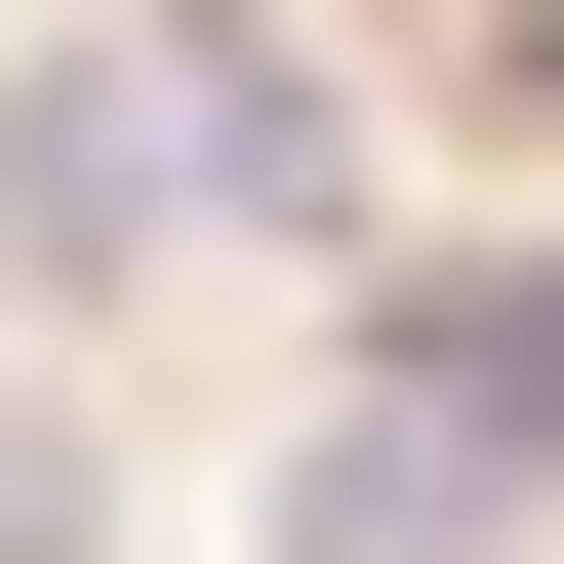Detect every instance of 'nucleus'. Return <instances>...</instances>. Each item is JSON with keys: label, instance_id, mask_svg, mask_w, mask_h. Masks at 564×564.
Listing matches in <instances>:
<instances>
[{"label": "nucleus", "instance_id": "nucleus-1", "mask_svg": "<svg viewBox=\"0 0 564 564\" xmlns=\"http://www.w3.org/2000/svg\"><path fill=\"white\" fill-rule=\"evenodd\" d=\"M323 202V82H282L242 0H82L41 82H0V282H121V242H282Z\"/></svg>", "mask_w": 564, "mask_h": 564}, {"label": "nucleus", "instance_id": "nucleus-2", "mask_svg": "<svg viewBox=\"0 0 564 564\" xmlns=\"http://www.w3.org/2000/svg\"><path fill=\"white\" fill-rule=\"evenodd\" d=\"M524 484H564V242H524V282H444V323L323 403V564H484Z\"/></svg>", "mask_w": 564, "mask_h": 564}, {"label": "nucleus", "instance_id": "nucleus-3", "mask_svg": "<svg viewBox=\"0 0 564 564\" xmlns=\"http://www.w3.org/2000/svg\"><path fill=\"white\" fill-rule=\"evenodd\" d=\"M0 564H82V444H41V403H0Z\"/></svg>", "mask_w": 564, "mask_h": 564}]
</instances>
